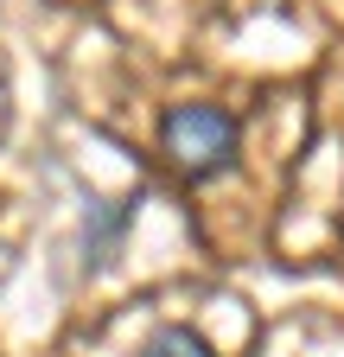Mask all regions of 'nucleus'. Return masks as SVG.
<instances>
[{
	"label": "nucleus",
	"instance_id": "nucleus-1",
	"mask_svg": "<svg viewBox=\"0 0 344 357\" xmlns=\"http://www.w3.org/2000/svg\"><path fill=\"white\" fill-rule=\"evenodd\" d=\"M159 141H166L172 166H179L185 178H210V172H224L236 160V115L210 109V102H179L166 115Z\"/></svg>",
	"mask_w": 344,
	"mask_h": 357
},
{
	"label": "nucleus",
	"instance_id": "nucleus-2",
	"mask_svg": "<svg viewBox=\"0 0 344 357\" xmlns=\"http://www.w3.org/2000/svg\"><path fill=\"white\" fill-rule=\"evenodd\" d=\"M127 217H134V204H90V223H83V268H90V275L115 255Z\"/></svg>",
	"mask_w": 344,
	"mask_h": 357
},
{
	"label": "nucleus",
	"instance_id": "nucleus-3",
	"mask_svg": "<svg viewBox=\"0 0 344 357\" xmlns=\"http://www.w3.org/2000/svg\"><path fill=\"white\" fill-rule=\"evenodd\" d=\"M141 357H210V344H204L191 326H159V332L141 344Z\"/></svg>",
	"mask_w": 344,
	"mask_h": 357
}]
</instances>
